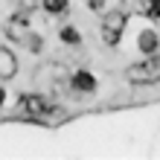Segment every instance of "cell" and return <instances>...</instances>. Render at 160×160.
Instances as JSON below:
<instances>
[{
  "label": "cell",
  "mask_w": 160,
  "mask_h": 160,
  "mask_svg": "<svg viewBox=\"0 0 160 160\" xmlns=\"http://www.w3.org/2000/svg\"><path fill=\"white\" fill-rule=\"evenodd\" d=\"M131 29V18L125 9H117V12H105V15H99V26H96V32H99V41L111 47V50H117V47L125 41V32Z\"/></svg>",
  "instance_id": "obj_1"
},
{
  "label": "cell",
  "mask_w": 160,
  "mask_h": 160,
  "mask_svg": "<svg viewBox=\"0 0 160 160\" xmlns=\"http://www.w3.org/2000/svg\"><path fill=\"white\" fill-rule=\"evenodd\" d=\"M131 50L137 55H154L160 52V29L146 15L137 18V26L131 29Z\"/></svg>",
  "instance_id": "obj_2"
},
{
  "label": "cell",
  "mask_w": 160,
  "mask_h": 160,
  "mask_svg": "<svg viewBox=\"0 0 160 160\" xmlns=\"http://www.w3.org/2000/svg\"><path fill=\"white\" fill-rule=\"evenodd\" d=\"M18 111L26 114L29 119H44V122H52L50 117H55V102L50 99V93H41V90H26L21 93L18 99Z\"/></svg>",
  "instance_id": "obj_3"
},
{
  "label": "cell",
  "mask_w": 160,
  "mask_h": 160,
  "mask_svg": "<svg viewBox=\"0 0 160 160\" xmlns=\"http://www.w3.org/2000/svg\"><path fill=\"white\" fill-rule=\"evenodd\" d=\"M125 79L131 84H157L160 82V52H154V55H140V61L128 64Z\"/></svg>",
  "instance_id": "obj_4"
},
{
  "label": "cell",
  "mask_w": 160,
  "mask_h": 160,
  "mask_svg": "<svg viewBox=\"0 0 160 160\" xmlns=\"http://www.w3.org/2000/svg\"><path fill=\"white\" fill-rule=\"evenodd\" d=\"M3 35L15 44H29L32 35V12L29 9H18L15 15H9V21L3 23Z\"/></svg>",
  "instance_id": "obj_5"
},
{
  "label": "cell",
  "mask_w": 160,
  "mask_h": 160,
  "mask_svg": "<svg viewBox=\"0 0 160 160\" xmlns=\"http://www.w3.org/2000/svg\"><path fill=\"white\" fill-rule=\"evenodd\" d=\"M70 88L82 96H93L99 90V76L88 67H76V70H70Z\"/></svg>",
  "instance_id": "obj_6"
},
{
  "label": "cell",
  "mask_w": 160,
  "mask_h": 160,
  "mask_svg": "<svg viewBox=\"0 0 160 160\" xmlns=\"http://www.w3.org/2000/svg\"><path fill=\"white\" fill-rule=\"evenodd\" d=\"M55 38H58L61 47H70V50H79V47L84 44V35L76 23H70V21H64L58 29H55Z\"/></svg>",
  "instance_id": "obj_7"
},
{
  "label": "cell",
  "mask_w": 160,
  "mask_h": 160,
  "mask_svg": "<svg viewBox=\"0 0 160 160\" xmlns=\"http://www.w3.org/2000/svg\"><path fill=\"white\" fill-rule=\"evenodd\" d=\"M18 76V55L9 47H0V82H12Z\"/></svg>",
  "instance_id": "obj_8"
},
{
  "label": "cell",
  "mask_w": 160,
  "mask_h": 160,
  "mask_svg": "<svg viewBox=\"0 0 160 160\" xmlns=\"http://www.w3.org/2000/svg\"><path fill=\"white\" fill-rule=\"evenodd\" d=\"M38 3H41V12L47 18H64L73 9V0H38Z\"/></svg>",
  "instance_id": "obj_9"
},
{
  "label": "cell",
  "mask_w": 160,
  "mask_h": 160,
  "mask_svg": "<svg viewBox=\"0 0 160 160\" xmlns=\"http://www.w3.org/2000/svg\"><path fill=\"white\" fill-rule=\"evenodd\" d=\"M140 15H146L148 21L160 23V0H140Z\"/></svg>",
  "instance_id": "obj_10"
},
{
  "label": "cell",
  "mask_w": 160,
  "mask_h": 160,
  "mask_svg": "<svg viewBox=\"0 0 160 160\" xmlns=\"http://www.w3.org/2000/svg\"><path fill=\"white\" fill-rule=\"evenodd\" d=\"M6 102H9V90H6V84H0V111L6 108Z\"/></svg>",
  "instance_id": "obj_11"
}]
</instances>
